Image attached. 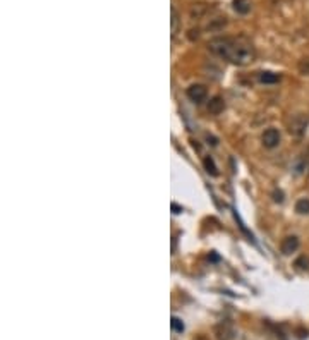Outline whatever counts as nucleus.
<instances>
[{
	"label": "nucleus",
	"instance_id": "nucleus-4",
	"mask_svg": "<svg viewBox=\"0 0 309 340\" xmlns=\"http://www.w3.org/2000/svg\"><path fill=\"white\" fill-rule=\"evenodd\" d=\"M215 337L217 340H232L235 337V328L230 321H222L215 327Z\"/></svg>",
	"mask_w": 309,
	"mask_h": 340
},
{
	"label": "nucleus",
	"instance_id": "nucleus-10",
	"mask_svg": "<svg viewBox=\"0 0 309 340\" xmlns=\"http://www.w3.org/2000/svg\"><path fill=\"white\" fill-rule=\"evenodd\" d=\"M203 167H204V170H206L208 173H210V175H213V177L218 175V169H217L215 160L211 157H204L203 158Z\"/></svg>",
	"mask_w": 309,
	"mask_h": 340
},
{
	"label": "nucleus",
	"instance_id": "nucleus-11",
	"mask_svg": "<svg viewBox=\"0 0 309 340\" xmlns=\"http://www.w3.org/2000/svg\"><path fill=\"white\" fill-rule=\"evenodd\" d=\"M296 211L299 215H308L309 213V199H308V198H301V199H297Z\"/></svg>",
	"mask_w": 309,
	"mask_h": 340
},
{
	"label": "nucleus",
	"instance_id": "nucleus-13",
	"mask_svg": "<svg viewBox=\"0 0 309 340\" xmlns=\"http://www.w3.org/2000/svg\"><path fill=\"white\" fill-rule=\"evenodd\" d=\"M294 266L301 272H308L309 270V258L308 256H299V258L294 261Z\"/></svg>",
	"mask_w": 309,
	"mask_h": 340
},
{
	"label": "nucleus",
	"instance_id": "nucleus-18",
	"mask_svg": "<svg viewBox=\"0 0 309 340\" xmlns=\"http://www.w3.org/2000/svg\"><path fill=\"white\" fill-rule=\"evenodd\" d=\"M206 140H208V141H211V144H213V146H217V140H215L213 136H210V134H208Z\"/></svg>",
	"mask_w": 309,
	"mask_h": 340
},
{
	"label": "nucleus",
	"instance_id": "nucleus-15",
	"mask_svg": "<svg viewBox=\"0 0 309 340\" xmlns=\"http://www.w3.org/2000/svg\"><path fill=\"white\" fill-rule=\"evenodd\" d=\"M299 69L303 74H309V60H303L299 64Z\"/></svg>",
	"mask_w": 309,
	"mask_h": 340
},
{
	"label": "nucleus",
	"instance_id": "nucleus-17",
	"mask_svg": "<svg viewBox=\"0 0 309 340\" xmlns=\"http://www.w3.org/2000/svg\"><path fill=\"white\" fill-rule=\"evenodd\" d=\"M172 210H173V213H180V211H182V208L177 206V204L173 203V204H172Z\"/></svg>",
	"mask_w": 309,
	"mask_h": 340
},
{
	"label": "nucleus",
	"instance_id": "nucleus-3",
	"mask_svg": "<svg viewBox=\"0 0 309 340\" xmlns=\"http://www.w3.org/2000/svg\"><path fill=\"white\" fill-rule=\"evenodd\" d=\"M280 140H282V136H280L279 129H275V127H268V129L265 131V133L261 134V143L265 148H268V150H273V148H277L280 144Z\"/></svg>",
	"mask_w": 309,
	"mask_h": 340
},
{
	"label": "nucleus",
	"instance_id": "nucleus-7",
	"mask_svg": "<svg viewBox=\"0 0 309 340\" xmlns=\"http://www.w3.org/2000/svg\"><path fill=\"white\" fill-rule=\"evenodd\" d=\"M225 110V100L222 96H213V98L208 102V112L213 113V115H218Z\"/></svg>",
	"mask_w": 309,
	"mask_h": 340
},
{
	"label": "nucleus",
	"instance_id": "nucleus-5",
	"mask_svg": "<svg viewBox=\"0 0 309 340\" xmlns=\"http://www.w3.org/2000/svg\"><path fill=\"white\" fill-rule=\"evenodd\" d=\"M187 98L191 100V102L194 103H201L206 100L208 96V89L204 85H191L189 88H187Z\"/></svg>",
	"mask_w": 309,
	"mask_h": 340
},
{
	"label": "nucleus",
	"instance_id": "nucleus-1",
	"mask_svg": "<svg viewBox=\"0 0 309 340\" xmlns=\"http://www.w3.org/2000/svg\"><path fill=\"white\" fill-rule=\"evenodd\" d=\"M208 50L235 65H246L254 58V48H253L251 41L242 36H217L208 41Z\"/></svg>",
	"mask_w": 309,
	"mask_h": 340
},
{
	"label": "nucleus",
	"instance_id": "nucleus-14",
	"mask_svg": "<svg viewBox=\"0 0 309 340\" xmlns=\"http://www.w3.org/2000/svg\"><path fill=\"white\" fill-rule=\"evenodd\" d=\"M170 325H172V330L177 332V334H182V332H184V323H182V320H180V318L172 316V321H170Z\"/></svg>",
	"mask_w": 309,
	"mask_h": 340
},
{
	"label": "nucleus",
	"instance_id": "nucleus-16",
	"mask_svg": "<svg viewBox=\"0 0 309 340\" xmlns=\"http://www.w3.org/2000/svg\"><path fill=\"white\" fill-rule=\"evenodd\" d=\"M273 199H275L277 203H282V201H283V193H282V191H275V193H273Z\"/></svg>",
	"mask_w": 309,
	"mask_h": 340
},
{
	"label": "nucleus",
	"instance_id": "nucleus-9",
	"mask_svg": "<svg viewBox=\"0 0 309 340\" xmlns=\"http://www.w3.org/2000/svg\"><path fill=\"white\" fill-rule=\"evenodd\" d=\"M232 5H234L237 14H248L249 10H251V3H249L248 0H234Z\"/></svg>",
	"mask_w": 309,
	"mask_h": 340
},
{
	"label": "nucleus",
	"instance_id": "nucleus-12",
	"mask_svg": "<svg viewBox=\"0 0 309 340\" xmlns=\"http://www.w3.org/2000/svg\"><path fill=\"white\" fill-rule=\"evenodd\" d=\"M179 24H180L179 12H177L175 7H172V38H175V34L179 33Z\"/></svg>",
	"mask_w": 309,
	"mask_h": 340
},
{
	"label": "nucleus",
	"instance_id": "nucleus-6",
	"mask_svg": "<svg viewBox=\"0 0 309 340\" xmlns=\"http://www.w3.org/2000/svg\"><path fill=\"white\" fill-rule=\"evenodd\" d=\"M297 249H299V239H297L296 235H289V237L283 239L282 244H280V251H282V255H285V256L296 253Z\"/></svg>",
	"mask_w": 309,
	"mask_h": 340
},
{
	"label": "nucleus",
	"instance_id": "nucleus-2",
	"mask_svg": "<svg viewBox=\"0 0 309 340\" xmlns=\"http://www.w3.org/2000/svg\"><path fill=\"white\" fill-rule=\"evenodd\" d=\"M306 127H308V115H304V113H296L289 120V131L294 136H303Z\"/></svg>",
	"mask_w": 309,
	"mask_h": 340
},
{
	"label": "nucleus",
	"instance_id": "nucleus-8",
	"mask_svg": "<svg viewBox=\"0 0 309 340\" xmlns=\"http://www.w3.org/2000/svg\"><path fill=\"white\" fill-rule=\"evenodd\" d=\"M259 81H261L263 85H277V83L280 81V74L272 72V71H263V72H259Z\"/></svg>",
	"mask_w": 309,
	"mask_h": 340
}]
</instances>
